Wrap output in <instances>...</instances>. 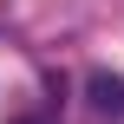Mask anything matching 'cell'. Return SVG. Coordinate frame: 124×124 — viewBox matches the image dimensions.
Instances as JSON below:
<instances>
[{"label":"cell","instance_id":"1","mask_svg":"<svg viewBox=\"0 0 124 124\" xmlns=\"http://www.w3.org/2000/svg\"><path fill=\"white\" fill-rule=\"evenodd\" d=\"M92 118H124V78H111V72H98L92 85Z\"/></svg>","mask_w":124,"mask_h":124},{"label":"cell","instance_id":"2","mask_svg":"<svg viewBox=\"0 0 124 124\" xmlns=\"http://www.w3.org/2000/svg\"><path fill=\"white\" fill-rule=\"evenodd\" d=\"M7 124H46V118H7Z\"/></svg>","mask_w":124,"mask_h":124}]
</instances>
